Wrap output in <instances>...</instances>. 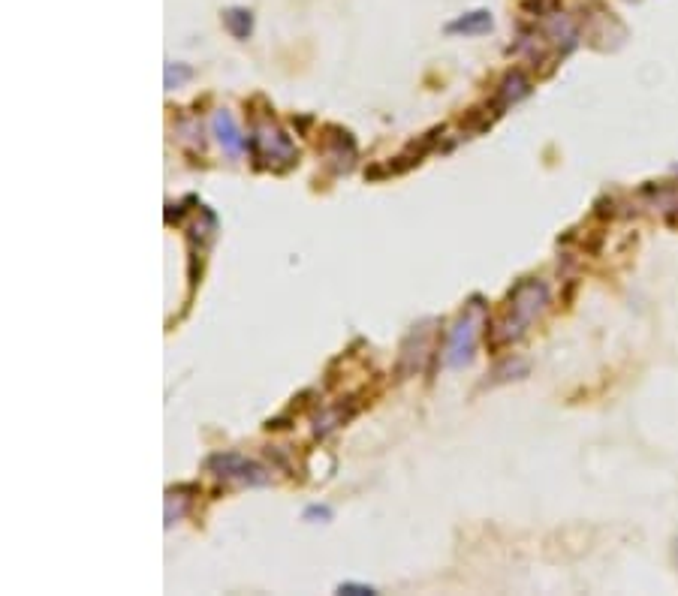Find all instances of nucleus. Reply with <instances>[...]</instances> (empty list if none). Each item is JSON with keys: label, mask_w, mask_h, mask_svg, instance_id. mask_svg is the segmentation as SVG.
Listing matches in <instances>:
<instances>
[{"label": "nucleus", "mask_w": 678, "mask_h": 596, "mask_svg": "<svg viewBox=\"0 0 678 596\" xmlns=\"http://www.w3.org/2000/svg\"><path fill=\"white\" fill-rule=\"evenodd\" d=\"M208 464L220 470L217 476H239V479H245V482H266L263 470L254 467L251 461H245V458L236 455V452H230V455H214Z\"/></svg>", "instance_id": "nucleus-3"}, {"label": "nucleus", "mask_w": 678, "mask_h": 596, "mask_svg": "<svg viewBox=\"0 0 678 596\" xmlns=\"http://www.w3.org/2000/svg\"><path fill=\"white\" fill-rule=\"evenodd\" d=\"M489 28H492V16L483 13V10H480V13H468L465 19L446 25L449 34H486Z\"/></svg>", "instance_id": "nucleus-5"}, {"label": "nucleus", "mask_w": 678, "mask_h": 596, "mask_svg": "<svg viewBox=\"0 0 678 596\" xmlns=\"http://www.w3.org/2000/svg\"><path fill=\"white\" fill-rule=\"evenodd\" d=\"M226 19V28H230L239 40H248L251 37V28H254V19L248 10H230L223 16Z\"/></svg>", "instance_id": "nucleus-6"}, {"label": "nucleus", "mask_w": 678, "mask_h": 596, "mask_svg": "<svg viewBox=\"0 0 678 596\" xmlns=\"http://www.w3.org/2000/svg\"><path fill=\"white\" fill-rule=\"evenodd\" d=\"M549 302V292L540 280H525L516 286V292L510 295V314H507V323H504V341H513L519 338L531 323L534 317L546 308Z\"/></svg>", "instance_id": "nucleus-1"}, {"label": "nucleus", "mask_w": 678, "mask_h": 596, "mask_svg": "<svg viewBox=\"0 0 678 596\" xmlns=\"http://www.w3.org/2000/svg\"><path fill=\"white\" fill-rule=\"evenodd\" d=\"M675 560H678V548H675Z\"/></svg>", "instance_id": "nucleus-7"}, {"label": "nucleus", "mask_w": 678, "mask_h": 596, "mask_svg": "<svg viewBox=\"0 0 678 596\" xmlns=\"http://www.w3.org/2000/svg\"><path fill=\"white\" fill-rule=\"evenodd\" d=\"M480 326H483V308H471L462 323L452 329L449 335V350H446V362L452 368H459L465 362H471L474 356V347H477V338H480Z\"/></svg>", "instance_id": "nucleus-2"}, {"label": "nucleus", "mask_w": 678, "mask_h": 596, "mask_svg": "<svg viewBox=\"0 0 678 596\" xmlns=\"http://www.w3.org/2000/svg\"><path fill=\"white\" fill-rule=\"evenodd\" d=\"M214 133H217V139H220V145L230 151V154H242V148H245V136L239 133V127H236V121L226 115V112H217L214 115Z\"/></svg>", "instance_id": "nucleus-4"}]
</instances>
